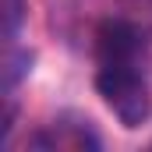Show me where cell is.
<instances>
[{
    "instance_id": "1",
    "label": "cell",
    "mask_w": 152,
    "mask_h": 152,
    "mask_svg": "<svg viewBox=\"0 0 152 152\" xmlns=\"http://www.w3.org/2000/svg\"><path fill=\"white\" fill-rule=\"evenodd\" d=\"M96 88L103 96V103L110 106V113L131 131L142 127L152 113V92L145 75L138 71V64H99Z\"/></svg>"
},
{
    "instance_id": "2",
    "label": "cell",
    "mask_w": 152,
    "mask_h": 152,
    "mask_svg": "<svg viewBox=\"0 0 152 152\" xmlns=\"http://www.w3.org/2000/svg\"><path fill=\"white\" fill-rule=\"evenodd\" d=\"M142 50H145V39L131 21L110 18L96 32V60L99 64H138Z\"/></svg>"
},
{
    "instance_id": "3",
    "label": "cell",
    "mask_w": 152,
    "mask_h": 152,
    "mask_svg": "<svg viewBox=\"0 0 152 152\" xmlns=\"http://www.w3.org/2000/svg\"><path fill=\"white\" fill-rule=\"evenodd\" d=\"M39 149H99V138L88 131V124H50L32 138Z\"/></svg>"
},
{
    "instance_id": "4",
    "label": "cell",
    "mask_w": 152,
    "mask_h": 152,
    "mask_svg": "<svg viewBox=\"0 0 152 152\" xmlns=\"http://www.w3.org/2000/svg\"><path fill=\"white\" fill-rule=\"evenodd\" d=\"M25 11H28V0H4L0 4V14H4V39H14L21 21H25Z\"/></svg>"
},
{
    "instance_id": "5",
    "label": "cell",
    "mask_w": 152,
    "mask_h": 152,
    "mask_svg": "<svg viewBox=\"0 0 152 152\" xmlns=\"http://www.w3.org/2000/svg\"><path fill=\"white\" fill-rule=\"evenodd\" d=\"M28 64H32V53L28 50H11L7 53V60H4V85H7V92L18 85V78L28 71Z\"/></svg>"
}]
</instances>
